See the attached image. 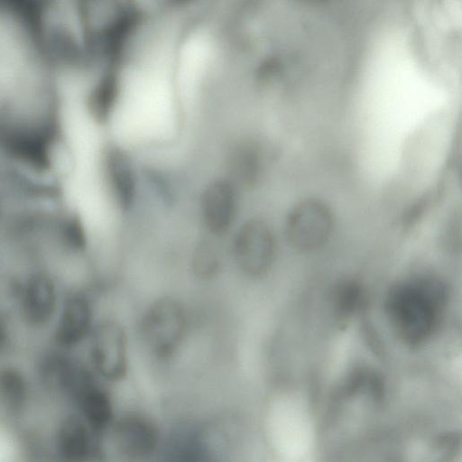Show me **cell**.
<instances>
[{
  "label": "cell",
  "instance_id": "8",
  "mask_svg": "<svg viewBox=\"0 0 462 462\" xmlns=\"http://www.w3.org/2000/svg\"><path fill=\"white\" fill-rule=\"evenodd\" d=\"M103 170L108 191L122 212L130 211L137 196V175L132 158L118 145H108L103 154Z\"/></svg>",
  "mask_w": 462,
  "mask_h": 462
},
{
  "label": "cell",
  "instance_id": "6",
  "mask_svg": "<svg viewBox=\"0 0 462 462\" xmlns=\"http://www.w3.org/2000/svg\"><path fill=\"white\" fill-rule=\"evenodd\" d=\"M110 427L116 448L127 458L148 457L159 448V429L152 419L143 414H124L114 420Z\"/></svg>",
  "mask_w": 462,
  "mask_h": 462
},
{
  "label": "cell",
  "instance_id": "3",
  "mask_svg": "<svg viewBox=\"0 0 462 462\" xmlns=\"http://www.w3.org/2000/svg\"><path fill=\"white\" fill-rule=\"evenodd\" d=\"M334 225L329 206L319 199L308 198L290 209L285 220V236L296 251L314 252L329 241Z\"/></svg>",
  "mask_w": 462,
  "mask_h": 462
},
{
  "label": "cell",
  "instance_id": "15",
  "mask_svg": "<svg viewBox=\"0 0 462 462\" xmlns=\"http://www.w3.org/2000/svg\"><path fill=\"white\" fill-rule=\"evenodd\" d=\"M194 274L201 280H211L222 266V254L210 239H202L194 248L191 257Z\"/></svg>",
  "mask_w": 462,
  "mask_h": 462
},
{
  "label": "cell",
  "instance_id": "17",
  "mask_svg": "<svg viewBox=\"0 0 462 462\" xmlns=\"http://www.w3.org/2000/svg\"><path fill=\"white\" fill-rule=\"evenodd\" d=\"M146 178L159 198L163 202L171 204L175 196L171 182L167 177L160 171H150L147 172Z\"/></svg>",
  "mask_w": 462,
  "mask_h": 462
},
{
  "label": "cell",
  "instance_id": "4",
  "mask_svg": "<svg viewBox=\"0 0 462 462\" xmlns=\"http://www.w3.org/2000/svg\"><path fill=\"white\" fill-rule=\"evenodd\" d=\"M276 237L260 217L245 221L232 241V254L238 269L251 278H261L272 269L276 256Z\"/></svg>",
  "mask_w": 462,
  "mask_h": 462
},
{
  "label": "cell",
  "instance_id": "14",
  "mask_svg": "<svg viewBox=\"0 0 462 462\" xmlns=\"http://www.w3.org/2000/svg\"><path fill=\"white\" fill-rule=\"evenodd\" d=\"M28 400L27 382L22 373L14 367L0 369V405L11 414L20 413Z\"/></svg>",
  "mask_w": 462,
  "mask_h": 462
},
{
  "label": "cell",
  "instance_id": "7",
  "mask_svg": "<svg viewBox=\"0 0 462 462\" xmlns=\"http://www.w3.org/2000/svg\"><path fill=\"white\" fill-rule=\"evenodd\" d=\"M204 226L213 236H223L234 225L238 210V187L227 177L211 180L200 196Z\"/></svg>",
  "mask_w": 462,
  "mask_h": 462
},
{
  "label": "cell",
  "instance_id": "10",
  "mask_svg": "<svg viewBox=\"0 0 462 462\" xmlns=\"http://www.w3.org/2000/svg\"><path fill=\"white\" fill-rule=\"evenodd\" d=\"M57 305V289L51 277L44 273L31 275L22 291L24 319L32 326L45 325L54 316Z\"/></svg>",
  "mask_w": 462,
  "mask_h": 462
},
{
  "label": "cell",
  "instance_id": "9",
  "mask_svg": "<svg viewBox=\"0 0 462 462\" xmlns=\"http://www.w3.org/2000/svg\"><path fill=\"white\" fill-rule=\"evenodd\" d=\"M269 163V152L259 141H236L226 155L227 178L237 187L254 188L261 183Z\"/></svg>",
  "mask_w": 462,
  "mask_h": 462
},
{
  "label": "cell",
  "instance_id": "12",
  "mask_svg": "<svg viewBox=\"0 0 462 462\" xmlns=\"http://www.w3.org/2000/svg\"><path fill=\"white\" fill-rule=\"evenodd\" d=\"M97 432L81 417L66 418L57 433L59 453L68 460L80 461L93 454Z\"/></svg>",
  "mask_w": 462,
  "mask_h": 462
},
{
  "label": "cell",
  "instance_id": "5",
  "mask_svg": "<svg viewBox=\"0 0 462 462\" xmlns=\"http://www.w3.org/2000/svg\"><path fill=\"white\" fill-rule=\"evenodd\" d=\"M92 332L91 358L97 372L107 381H121L127 374L129 362L123 327L115 320H106Z\"/></svg>",
  "mask_w": 462,
  "mask_h": 462
},
{
  "label": "cell",
  "instance_id": "13",
  "mask_svg": "<svg viewBox=\"0 0 462 462\" xmlns=\"http://www.w3.org/2000/svg\"><path fill=\"white\" fill-rule=\"evenodd\" d=\"M82 418L97 432L109 428L115 420L110 395L93 380L76 396Z\"/></svg>",
  "mask_w": 462,
  "mask_h": 462
},
{
  "label": "cell",
  "instance_id": "1",
  "mask_svg": "<svg viewBox=\"0 0 462 462\" xmlns=\"http://www.w3.org/2000/svg\"><path fill=\"white\" fill-rule=\"evenodd\" d=\"M448 302L444 282L434 275H415L394 284L384 300L388 321L408 346L427 342L437 331Z\"/></svg>",
  "mask_w": 462,
  "mask_h": 462
},
{
  "label": "cell",
  "instance_id": "18",
  "mask_svg": "<svg viewBox=\"0 0 462 462\" xmlns=\"http://www.w3.org/2000/svg\"><path fill=\"white\" fill-rule=\"evenodd\" d=\"M5 328H4L3 323L0 321V346H2V344L5 340Z\"/></svg>",
  "mask_w": 462,
  "mask_h": 462
},
{
  "label": "cell",
  "instance_id": "2",
  "mask_svg": "<svg viewBox=\"0 0 462 462\" xmlns=\"http://www.w3.org/2000/svg\"><path fill=\"white\" fill-rule=\"evenodd\" d=\"M188 330V318L182 304L171 297L152 303L144 312L140 332L148 350L159 359L173 356L182 345Z\"/></svg>",
  "mask_w": 462,
  "mask_h": 462
},
{
  "label": "cell",
  "instance_id": "16",
  "mask_svg": "<svg viewBox=\"0 0 462 462\" xmlns=\"http://www.w3.org/2000/svg\"><path fill=\"white\" fill-rule=\"evenodd\" d=\"M332 296L334 310L342 319H346V317L356 313L365 301L362 287L352 280L339 282L336 286Z\"/></svg>",
  "mask_w": 462,
  "mask_h": 462
},
{
  "label": "cell",
  "instance_id": "11",
  "mask_svg": "<svg viewBox=\"0 0 462 462\" xmlns=\"http://www.w3.org/2000/svg\"><path fill=\"white\" fill-rule=\"evenodd\" d=\"M93 313L88 300L82 294L68 297L59 317L55 338L59 345L72 347L92 332Z\"/></svg>",
  "mask_w": 462,
  "mask_h": 462
}]
</instances>
